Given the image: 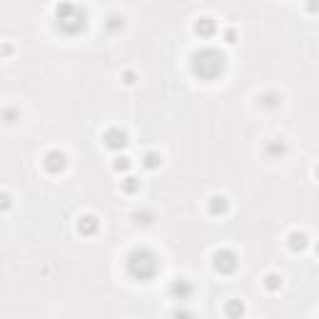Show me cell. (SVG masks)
<instances>
[{
  "label": "cell",
  "mask_w": 319,
  "mask_h": 319,
  "mask_svg": "<svg viewBox=\"0 0 319 319\" xmlns=\"http://www.w3.org/2000/svg\"><path fill=\"white\" fill-rule=\"evenodd\" d=\"M157 269H160V262L152 249H132L130 257H127V272L135 280H150L157 274Z\"/></svg>",
  "instance_id": "1"
},
{
  "label": "cell",
  "mask_w": 319,
  "mask_h": 319,
  "mask_svg": "<svg viewBox=\"0 0 319 319\" xmlns=\"http://www.w3.org/2000/svg\"><path fill=\"white\" fill-rule=\"evenodd\" d=\"M192 70L195 75H200L202 80H215L222 70H225V55L217 50H200L192 57Z\"/></svg>",
  "instance_id": "2"
},
{
  "label": "cell",
  "mask_w": 319,
  "mask_h": 319,
  "mask_svg": "<svg viewBox=\"0 0 319 319\" xmlns=\"http://www.w3.org/2000/svg\"><path fill=\"white\" fill-rule=\"evenodd\" d=\"M55 18H57V28L68 35H75L85 28V13L80 8H75L73 3H60Z\"/></svg>",
  "instance_id": "3"
},
{
  "label": "cell",
  "mask_w": 319,
  "mask_h": 319,
  "mask_svg": "<svg viewBox=\"0 0 319 319\" xmlns=\"http://www.w3.org/2000/svg\"><path fill=\"white\" fill-rule=\"evenodd\" d=\"M215 267H217L220 272H225V274L235 272V269H237V257H235V252H229V249L217 252V254H215Z\"/></svg>",
  "instance_id": "4"
},
{
  "label": "cell",
  "mask_w": 319,
  "mask_h": 319,
  "mask_svg": "<svg viewBox=\"0 0 319 319\" xmlns=\"http://www.w3.org/2000/svg\"><path fill=\"white\" fill-rule=\"evenodd\" d=\"M125 132H120V130H110L108 135H105V145L108 147H113V150H117V147H125Z\"/></svg>",
  "instance_id": "5"
},
{
  "label": "cell",
  "mask_w": 319,
  "mask_h": 319,
  "mask_svg": "<svg viewBox=\"0 0 319 319\" xmlns=\"http://www.w3.org/2000/svg\"><path fill=\"white\" fill-rule=\"evenodd\" d=\"M45 167L50 169V172H57V169L65 167V155L62 152H50L48 160H45Z\"/></svg>",
  "instance_id": "6"
},
{
  "label": "cell",
  "mask_w": 319,
  "mask_h": 319,
  "mask_svg": "<svg viewBox=\"0 0 319 319\" xmlns=\"http://www.w3.org/2000/svg\"><path fill=\"white\" fill-rule=\"evenodd\" d=\"M189 292H192V284H189L187 280H180V282H175V284H172V294H177L180 300H185V297H187Z\"/></svg>",
  "instance_id": "7"
},
{
  "label": "cell",
  "mask_w": 319,
  "mask_h": 319,
  "mask_svg": "<svg viewBox=\"0 0 319 319\" xmlns=\"http://www.w3.org/2000/svg\"><path fill=\"white\" fill-rule=\"evenodd\" d=\"M212 30H215V23H212L209 18H202L200 23H197V33H200V35H209Z\"/></svg>",
  "instance_id": "8"
},
{
  "label": "cell",
  "mask_w": 319,
  "mask_h": 319,
  "mask_svg": "<svg viewBox=\"0 0 319 319\" xmlns=\"http://www.w3.org/2000/svg\"><path fill=\"white\" fill-rule=\"evenodd\" d=\"M80 229H82V232H93V229H95L93 217H82V220H80Z\"/></svg>",
  "instance_id": "9"
},
{
  "label": "cell",
  "mask_w": 319,
  "mask_h": 319,
  "mask_svg": "<svg viewBox=\"0 0 319 319\" xmlns=\"http://www.w3.org/2000/svg\"><path fill=\"white\" fill-rule=\"evenodd\" d=\"M212 200H215V202H212V212H225V197H212Z\"/></svg>",
  "instance_id": "10"
},
{
  "label": "cell",
  "mask_w": 319,
  "mask_h": 319,
  "mask_svg": "<svg viewBox=\"0 0 319 319\" xmlns=\"http://www.w3.org/2000/svg\"><path fill=\"white\" fill-rule=\"evenodd\" d=\"M307 242H304V235H292V247L294 249H302Z\"/></svg>",
  "instance_id": "11"
},
{
  "label": "cell",
  "mask_w": 319,
  "mask_h": 319,
  "mask_svg": "<svg viewBox=\"0 0 319 319\" xmlns=\"http://www.w3.org/2000/svg\"><path fill=\"white\" fill-rule=\"evenodd\" d=\"M132 180H135V177H127V182H125V187L130 189V192H132V189H135V182H132Z\"/></svg>",
  "instance_id": "12"
},
{
  "label": "cell",
  "mask_w": 319,
  "mask_h": 319,
  "mask_svg": "<svg viewBox=\"0 0 319 319\" xmlns=\"http://www.w3.org/2000/svg\"><path fill=\"white\" fill-rule=\"evenodd\" d=\"M319 8V0H309V10H317Z\"/></svg>",
  "instance_id": "13"
},
{
  "label": "cell",
  "mask_w": 319,
  "mask_h": 319,
  "mask_svg": "<svg viewBox=\"0 0 319 319\" xmlns=\"http://www.w3.org/2000/svg\"><path fill=\"white\" fill-rule=\"evenodd\" d=\"M317 175H319V167H317Z\"/></svg>",
  "instance_id": "14"
},
{
  "label": "cell",
  "mask_w": 319,
  "mask_h": 319,
  "mask_svg": "<svg viewBox=\"0 0 319 319\" xmlns=\"http://www.w3.org/2000/svg\"><path fill=\"white\" fill-rule=\"evenodd\" d=\"M317 252H319V247H317Z\"/></svg>",
  "instance_id": "15"
}]
</instances>
